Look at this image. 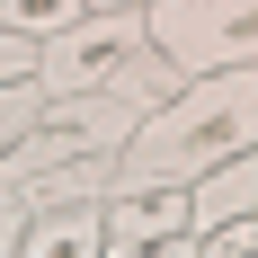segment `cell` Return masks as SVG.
<instances>
[{
	"label": "cell",
	"instance_id": "10",
	"mask_svg": "<svg viewBox=\"0 0 258 258\" xmlns=\"http://www.w3.org/2000/svg\"><path fill=\"white\" fill-rule=\"evenodd\" d=\"M45 116V80H0V160L18 152V134Z\"/></svg>",
	"mask_w": 258,
	"mask_h": 258
},
{
	"label": "cell",
	"instance_id": "11",
	"mask_svg": "<svg viewBox=\"0 0 258 258\" xmlns=\"http://www.w3.org/2000/svg\"><path fill=\"white\" fill-rule=\"evenodd\" d=\"M196 249H205V258H258V214H232V223L196 232Z\"/></svg>",
	"mask_w": 258,
	"mask_h": 258
},
{
	"label": "cell",
	"instance_id": "5",
	"mask_svg": "<svg viewBox=\"0 0 258 258\" xmlns=\"http://www.w3.org/2000/svg\"><path fill=\"white\" fill-rule=\"evenodd\" d=\"M169 240H196V187H134V196H107V258L169 249Z\"/></svg>",
	"mask_w": 258,
	"mask_h": 258
},
{
	"label": "cell",
	"instance_id": "4",
	"mask_svg": "<svg viewBox=\"0 0 258 258\" xmlns=\"http://www.w3.org/2000/svg\"><path fill=\"white\" fill-rule=\"evenodd\" d=\"M143 27H152V45L169 53L187 80L258 62V0H152Z\"/></svg>",
	"mask_w": 258,
	"mask_h": 258
},
{
	"label": "cell",
	"instance_id": "7",
	"mask_svg": "<svg viewBox=\"0 0 258 258\" xmlns=\"http://www.w3.org/2000/svg\"><path fill=\"white\" fill-rule=\"evenodd\" d=\"M18 196H27V214H53V205H107V196H116V152L62 160V169H45V178H27Z\"/></svg>",
	"mask_w": 258,
	"mask_h": 258
},
{
	"label": "cell",
	"instance_id": "15",
	"mask_svg": "<svg viewBox=\"0 0 258 258\" xmlns=\"http://www.w3.org/2000/svg\"><path fill=\"white\" fill-rule=\"evenodd\" d=\"M89 9H152V0H89Z\"/></svg>",
	"mask_w": 258,
	"mask_h": 258
},
{
	"label": "cell",
	"instance_id": "2",
	"mask_svg": "<svg viewBox=\"0 0 258 258\" xmlns=\"http://www.w3.org/2000/svg\"><path fill=\"white\" fill-rule=\"evenodd\" d=\"M36 80H45V98L116 89V98H134V107H169L187 89V72L152 45L143 9H89L80 27H62L53 45H36Z\"/></svg>",
	"mask_w": 258,
	"mask_h": 258
},
{
	"label": "cell",
	"instance_id": "14",
	"mask_svg": "<svg viewBox=\"0 0 258 258\" xmlns=\"http://www.w3.org/2000/svg\"><path fill=\"white\" fill-rule=\"evenodd\" d=\"M134 258H205L196 240H169V249H134Z\"/></svg>",
	"mask_w": 258,
	"mask_h": 258
},
{
	"label": "cell",
	"instance_id": "3",
	"mask_svg": "<svg viewBox=\"0 0 258 258\" xmlns=\"http://www.w3.org/2000/svg\"><path fill=\"white\" fill-rule=\"evenodd\" d=\"M143 116H152V107L116 98V89H89V98H45V116L18 134V152L0 160V187H27V178H45V169H62V160L125 152Z\"/></svg>",
	"mask_w": 258,
	"mask_h": 258
},
{
	"label": "cell",
	"instance_id": "9",
	"mask_svg": "<svg viewBox=\"0 0 258 258\" xmlns=\"http://www.w3.org/2000/svg\"><path fill=\"white\" fill-rule=\"evenodd\" d=\"M80 18H89V0H0V36H27V45H53Z\"/></svg>",
	"mask_w": 258,
	"mask_h": 258
},
{
	"label": "cell",
	"instance_id": "8",
	"mask_svg": "<svg viewBox=\"0 0 258 258\" xmlns=\"http://www.w3.org/2000/svg\"><path fill=\"white\" fill-rule=\"evenodd\" d=\"M232 214H258V143H249L240 160H223L214 178H196V232L232 223Z\"/></svg>",
	"mask_w": 258,
	"mask_h": 258
},
{
	"label": "cell",
	"instance_id": "13",
	"mask_svg": "<svg viewBox=\"0 0 258 258\" xmlns=\"http://www.w3.org/2000/svg\"><path fill=\"white\" fill-rule=\"evenodd\" d=\"M0 80H36V45L27 36H0Z\"/></svg>",
	"mask_w": 258,
	"mask_h": 258
},
{
	"label": "cell",
	"instance_id": "6",
	"mask_svg": "<svg viewBox=\"0 0 258 258\" xmlns=\"http://www.w3.org/2000/svg\"><path fill=\"white\" fill-rule=\"evenodd\" d=\"M18 258H107V205H53V214H27Z\"/></svg>",
	"mask_w": 258,
	"mask_h": 258
},
{
	"label": "cell",
	"instance_id": "12",
	"mask_svg": "<svg viewBox=\"0 0 258 258\" xmlns=\"http://www.w3.org/2000/svg\"><path fill=\"white\" fill-rule=\"evenodd\" d=\"M18 232H27V196L0 187V258H18Z\"/></svg>",
	"mask_w": 258,
	"mask_h": 258
},
{
	"label": "cell",
	"instance_id": "1",
	"mask_svg": "<svg viewBox=\"0 0 258 258\" xmlns=\"http://www.w3.org/2000/svg\"><path fill=\"white\" fill-rule=\"evenodd\" d=\"M249 143H258V62L205 72L134 125V143L116 152V196H134V187H196L223 160H240Z\"/></svg>",
	"mask_w": 258,
	"mask_h": 258
}]
</instances>
